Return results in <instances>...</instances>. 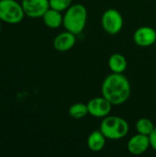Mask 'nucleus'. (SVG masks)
<instances>
[{
  "mask_svg": "<svg viewBox=\"0 0 156 157\" xmlns=\"http://www.w3.org/2000/svg\"><path fill=\"white\" fill-rule=\"evenodd\" d=\"M149 147H151L149 136L141 133L132 136L127 144L128 151L133 155H140L144 154L149 149Z\"/></svg>",
  "mask_w": 156,
  "mask_h": 157,
  "instance_id": "8",
  "label": "nucleus"
},
{
  "mask_svg": "<svg viewBox=\"0 0 156 157\" xmlns=\"http://www.w3.org/2000/svg\"><path fill=\"white\" fill-rule=\"evenodd\" d=\"M87 10L85 6L81 4L72 5L63 16V25L67 31L78 35L81 33L86 24Z\"/></svg>",
  "mask_w": 156,
  "mask_h": 157,
  "instance_id": "2",
  "label": "nucleus"
},
{
  "mask_svg": "<svg viewBox=\"0 0 156 157\" xmlns=\"http://www.w3.org/2000/svg\"><path fill=\"white\" fill-rule=\"evenodd\" d=\"M1 29H2V20L0 19V32H1Z\"/></svg>",
  "mask_w": 156,
  "mask_h": 157,
  "instance_id": "18",
  "label": "nucleus"
},
{
  "mask_svg": "<svg viewBox=\"0 0 156 157\" xmlns=\"http://www.w3.org/2000/svg\"><path fill=\"white\" fill-rule=\"evenodd\" d=\"M44 24L50 29H58L63 25V16L61 14V11L55 10L53 8H49L44 15L42 16Z\"/></svg>",
  "mask_w": 156,
  "mask_h": 157,
  "instance_id": "11",
  "label": "nucleus"
},
{
  "mask_svg": "<svg viewBox=\"0 0 156 157\" xmlns=\"http://www.w3.org/2000/svg\"><path fill=\"white\" fill-rule=\"evenodd\" d=\"M25 13L21 3L16 0H0V19L8 24H17L23 20Z\"/></svg>",
  "mask_w": 156,
  "mask_h": 157,
  "instance_id": "4",
  "label": "nucleus"
},
{
  "mask_svg": "<svg viewBox=\"0 0 156 157\" xmlns=\"http://www.w3.org/2000/svg\"><path fill=\"white\" fill-rule=\"evenodd\" d=\"M88 109V114L96 118H105L109 115L112 104L104 97L94 98L86 104Z\"/></svg>",
  "mask_w": 156,
  "mask_h": 157,
  "instance_id": "7",
  "label": "nucleus"
},
{
  "mask_svg": "<svg viewBox=\"0 0 156 157\" xmlns=\"http://www.w3.org/2000/svg\"><path fill=\"white\" fill-rule=\"evenodd\" d=\"M128 122L118 116H107L100 123V132L107 139L120 140L129 132Z\"/></svg>",
  "mask_w": 156,
  "mask_h": 157,
  "instance_id": "3",
  "label": "nucleus"
},
{
  "mask_svg": "<svg viewBox=\"0 0 156 157\" xmlns=\"http://www.w3.org/2000/svg\"><path fill=\"white\" fill-rule=\"evenodd\" d=\"M68 113L70 117H72L73 119H75V120L83 119L88 114L87 105L84 103H74L69 108Z\"/></svg>",
  "mask_w": 156,
  "mask_h": 157,
  "instance_id": "14",
  "label": "nucleus"
},
{
  "mask_svg": "<svg viewBox=\"0 0 156 157\" xmlns=\"http://www.w3.org/2000/svg\"><path fill=\"white\" fill-rule=\"evenodd\" d=\"M101 92L112 105H121L130 98L131 85L122 74L112 73L104 79Z\"/></svg>",
  "mask_w": 156,
  "mask_h": 157,
  "instance_id": "1",
  "label": "nucleus"
},
{
  "mask_svg": "<svg viewBox=\"0 0 156 157\" xmlns=\"http://www.w3.org/2000/svg\"><path fill=\"white\" fill-rule=\"evenodd\" d=\"M127 60L120 53H114L108 59V67L112 73L122 74L127 69Z\"/></svg>",
  "mask_w": 156,
  "mask_h": 157,
  "instance_id": "13",
  "label": "nucleus"
},
{
  "mask_svg": "<svg viewBox=\"0 0 156 157\" xmlns=\"http://www.w3.org/2000/svg\"><path fill=\"white\" fill-rule=\"evenodd\" d=\"M21 6L25 16L31 18L42 17L44 13L50 8L49 0H22Z\"/></svg>",
  "mask_w": 156,
  "mask_h": 157,
  "instance_id": "6",
  "label": "nucleus"
},
{
  "mask_svg": "<svg viewBox=\"0 0 156 157\" xmlns=\"http://www.w3.org/2000/svg\"><path fill=\"white\" fill-rule=\"evenodd\" d=\"M101 25L107 33L116 35L123 27V17L117 9L109 8L103 13Z\"/></svg>",
  "mask_w": 156,
  "mask_h": 157,
  "instance_id": "5",
  "label": "nucleus"
},
{
  "mask_svg": "<svg viewBox=\"0 0 156 157\" xmlns=\"http://www.w3.org/2000/svg\"><path fill=\"white\" fill-rule=\"evenodd\" d=\"M135 126H136V130H137L138 133L147 135V136H149L155 128L153 121L149 119H146V118L139 119L137 121Z\"/></svg>",
  "mask_w": 156,
  "mask_h": 157,
  "instance_id": "15",
  "label": "nucleus"
},
{
  "mask_svg": "<svg viewBox=\"0 0 156 157\" xmlns=\"http://www.w3.org/2000/svg\"><path fill=\"white\" fill-rule=\"evenodd\" d=\"M155 31H156V29H155Z\"/></svg>",
  "mask_w": 156,
  "mask_h": 157,
  "instance_id": "19",
  "label": "nucleus"
},
{
  "mask_svg": "<svg viewBox=\"0 0 156 157\" xmlns=\"http://www.w3.org/2000/svg\"><path fill=\"white\" fill-rule=\"evenodd\" d=\"M133 40L141 47L151 46L156 41L155 29L148 26L141 27L134 32Z\"/></svg>",
  "mask_w": 156,
  "mask_h": 157,
  "instance_id": "9",
  "label": "nucleus"
},
{
  "mask_svg": "<svg viewBox=\"0 0 156 157\" xmlns=\"http://www.w3.org/2000/svg\"><path fill=\"white\" fill-rule=\"evenodd\" d=\"M149 139H150V144L151 147L156 151V127L154 130L153 131V132L149 135Z\"/></svg>",
  "mask_w": 156,
  "mask_h": 157,
  "instance_id": "17",
  "label": "nucleus"
},
{
  "mask_svg": "<svg viewBox=\"0 0 156 157\" xmlns=\"http://www.w3.org/2000/svg\"><path fill=\"white\" fill-rule=\"evenodd\" d=\"M106 139L100 130L94 131L87 138V146L92 152H100L106 145Z\"/></svg>",
  "mask_w": 156,
  "mask_h": 157,
  "instance_id": "12",
  "label": "nucleus"
},
{
  "mask_svg": "<svg viewBox=\"0 0 156 157\" xmlns=\"http://www.w3.org/2000/svg\"><path fill=\"white\" fill-rule=\"evenodd\" d=\"M76 35L70 31H65L58 34L53 40V47L59 52H67L71 50L76 41Z\"/></svg>",
  "mask_w": 156,
  "mask_h": 157,
  "instance_id": "10",
  "label": "nucleus"
},
{
  "mask_svg": "<svg viewBox=\"0 0 156 157\" xmlns=\"http://www.w3.org/2000/svg\"><path fill=\"white\" fill-rule=\"evenodd\" d=\"M50 7L58 11H66L72 6V0H49Z\"/></svg>",
  "mask_w": 156,
  "mask_h": 157,
  "instance_id": "16",
  "label": "nucleus"
}]
</instances>
